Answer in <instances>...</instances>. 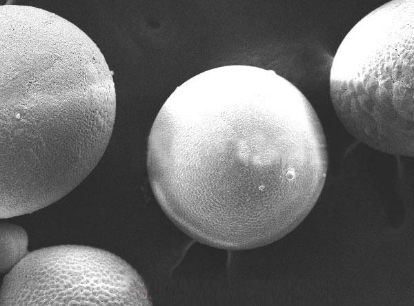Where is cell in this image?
<instances>
[{
	"instance_id": "cell-1",
	"label": "cell",
	"mask_w": 414,
	"mask_h": 306,
	"mask_svg": "<svg viewBox=\"0 0 414 306\" xmlns=\"http://www.w3.org/2000/svg\"><path fill=\"white\" fill-rule=\"evenodd\" d=\"M413 4L393 0L366 15L342 40L330 73L342 125L389 153H413Z\"/></svg>"
},
{
	"instance_id": "cell-2",
	"label": "cell",
	"mask_w": 414,
	"mask_h": 306,
	"mask_svg": "<svg viewBox=\"0 0 414 306\" xmlns=\"http://www.w3.org/2000/svg\"><path fill=\"white\" fill-rule=\"evenodd\" d=\"M145 285L118 256L83 245L29 254L4 277L0 305H148Z\"/></svg>"
},
{
	"instance_id": "cell-3",
	"label": "cell",
	"mask_w": 414,
	"mask_h": 306,
	"mask_svg": "<svg viewBox=\"0 0 414 306\" xmlns=\"http://www.w3.org/2000/svg\"><path fill=\"white\" fill-rule=\"evenodd\" d=\"M0 269L8 273L28 254V238L26 231L15 224H1Z\"/></svg>"
}]
</instances>
